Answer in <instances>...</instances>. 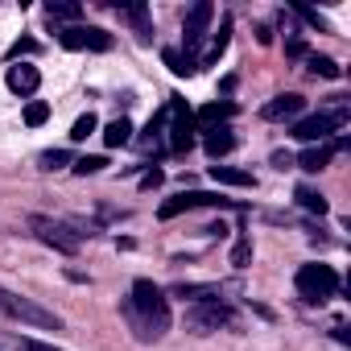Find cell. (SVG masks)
<instances>
[{
    "instance_id": "6da1fadb",
    "label": "cell",
    "mask_w": 351,
    "mask_h": 351,
    "mask_svg": "<svg viewBox=\"0 0 351 351\" xmlns=\"http://www.w3.org/2000/svg\"><path fill=\"white\" fill-rule=\"evenodd\" d=\"M124 314L132 318V326L141 330V339H161L165 330H169V306H165V293L149 281V277H141L136 285H132V302L124 306Z\"/></svg>"
},
{
    "instance_id": "7a4b0ae2",
    "label": "cell",
    "mask_w": 351,
    "mask_h": 351,
    "mask_svg": "<svg viewBox=\"0 0 351 351\" xmlns=\"http://www.w3.org/2000/svg\"><path fill=\"white\" fill-rule=\"evenodd\" d=\"M0 310L9 318H17V322H25V326H38V330H62V318L54 310H46V306H38L29 298H17L9 289H0Z\"/></svg>"
},
{
    "instance_id": "3957f363",
    "label": "cell",
    "mask_w": 351,
    "mask_h": 351,
    "mask_svg": "<svg viewBox=\"0 0 351 351\" xmlns=\"http://www.w3.org/2000/svg\"><path fill=\"white\" fill-rule=\"evenodd\" d=\"M335 289H339V277H335L330 265H302V269H298V293H302L310 306L335 298Z\"/></svg>"
},
{
    "instance_id": "277c9868",
    "label": "cell",
    "mask_w": 351,
    "mask_h": 351,
    "mask_svg": "<svg viewBox=\"0 0 351 351\" xmlns=\"http://www.w3.org/2000/svg\"><path fill=\"white\" fill-rule=\"evenodd\" d=\"M29 228L38 232L42 244H50V248L62 252V256H75V252H79V236H75L71 228H62V223H54V219H46V215H34Z\"/></svg>"
},
{
    "instance_id": "5b68a950",
    "label": "cell",
    "mask_w": 351,
    "mask_h": 351,
    "mask_svg": "<svg viewBox=\"0 0 351 351\" xmlns=\"http://www.w3.org/2000/svg\"><path fill=\"white\" fill-rule=\"evenodd\" d=\"M186 322H191L195 335H211V330H219V326H232L236 314H232V306H223V302H199V306L186 314Z\"/></svg>"
},
{
    "instance_id": "8992f818",
    "label": "cell",
    "mask_w": 351,
    "mask_h": 351,
    "mask_svg": "<svg viewBox=\"0 0 351 351\" xmlns=\"http://www.w3.org/2000/svg\"><path fill=\"white\" fill-rule=\"evenodd\" d=\"M165 112L173 116V124H169V149H173V153H186V149L195 145V116H191V108L173 95Z\"/></svg>"
},
{
    "instance_id": "52a82bcc",
    "label": "cell",
    "mask_w": 351,
    "mask_h": 351,
    "mask_svg": "<svg viewBox=\"0 0 351 351\" xmlns=\"http://www.w3.org/2000/svg\"><path fill=\"white\" fill-rule=\"evenodd\" d=\"M211 17H215V5L211 0H199V5L186 13V29H182V42H186V58L195 62V50L203 46V38H207V25H211Z\"/></svg>"
},
{
    "instance_id": "ba28073f",
    "label": "cell",
    "mask_w": 351,
    "mask_h": 351,
    "mask_svg": "<svg viewBox=\"0 0 351 351\" xmlns=\"http://www.w3.org/2000/svg\"><path fill=\"white\" fill-rule=\"evenodd\" d=\"M58 42L66 46V50H95V54H108L112 50V34L108 29H83V25H71V29H62L58 34Z\"/></svg>"
},
{
    "instance_id": "9c48e42d",
    "label": "cell",
    "mask_w": 351,
    "mask_h": 351,
    "mask_svg": "<svg viewBox=\"0 0 351 351\" xmlns=\"http://www.w3.org/2000/svg\"><path fill=\"white\" fill-rule=\"evenodd\" d=\"M347 124V112L339 108V112H318V116H310V120H302L298 128H293V136L298 141H306V145H314V141H326L335 128H343Z\"/></svg>"
},
{
    "instance_id": "30bf717a",
    "label": "cell",
    "mask_w": 351,
    "mask_h": 351,
    "mask_svg": "<svg viewBox=\"0 0 351 351\" xmlns=\"http://www.w3.org/2000/svg\"><path fill=\"white\" fill-rule=\"evenodd\" d=\"M191 207H236L232 199H223V195H203V191H191V195H178V199H169V203H161V219H173V215H182V211H191Z\"/></svg>"
},
{
    "instance_id": "8fae6325",
    "label": "cell",
    "mask_w": 351,
    "mask_h": 351,
    "mask_svg": "<svg viewBox=\"0 0 351 351\" xmlns=\"http://www.w3.org/2000/svg\"><path fill=\"white\" fill-rule=\"evenodd\" d=\"M302 108H306V99L289 91V95H273V99L261 108V116H265V120H293Z\"/></svg>"
},
{
    "instance_id": "7c38bea8",
    "label": "cell",
    "mask_w": 351,
    "mask_h": 351,
    "mask_svg": "<svg viewBox=\"0 0 351 351\" xmlns=\"http://www.w3.org/2000/svg\"><path fill=\"white\" fill-rule=\"evenodd\" d=\"M9 87L17 91V95H34L38 91V83H42V75H38V66H29V62H17V66H9Z\"/></svg>"
},
{
    "instance_id": "4fadbf2b",
    "label": "cell",
    "mask_w": 351,
    "mask_h": 351,
    "mask_svg": "<svg viewBox=\"0 0 351 351\" xmlns=\"http://www.w3.org/2000/svg\"><path fill=\"white\" fill-rule=\"evenodd\" d=\"M335 149H347V141H330V145H310L302 157H298V165L306 169V173H318V169H326V161H330V153Z\"/></svg>"
},
{
    "instance_id": "5bb4252c",
    "label": "cell",
    "mask_w": 351,
    "mask_h": 351,
    "mask_svg": "<svg viewBox=\"0 0 351 351\" xmlns=\"http://www.w3.org/2000/svg\"><path fill=\"white\" fill-rule=\"evenodd\" d=\"M116 13H120L124 21H132V29H136L141 42L153 38V21H149V9H145V5H116Z\"/></svg>"
},
{
    "instance_id": "9a60e30c",
    "label": "cell",
    "mask_w": 351,
    "mask_h": 351,
    "mask_svg": "<svg viewBox=\"0 0 351 351\" xmlns=\"http://www.w3.org/2000/svg\"><path fill=\"white\" fill-rule=\"evenodd\" d=\"M232 116H236V104H207V108H199L195 124H203L211 132V128H223V120H232Z\"/></svg>"
},
{
    "instance_id": "2e32d148",
    "label": "cell",
    "mask_w": 351,
    "mask_h": 351,
    "mask_svg": "<svg viewBox=\"0 0 351 351\" xmlns=\"http://www.w3.org/2000/svg\"><path fill=\"white\" fill-rule=\"evenodd\" d=\"M211 178L223 182V186H256V178L248 169H236V165H211Z\"/></svg>"
},
{
    "instance_id": "e0dca14e",
    "label": "cell",
    "mask_w": 351,
    "mask_h": 351,
    "mask_svg": "<svg viewBox=\"0 0 351 351\" xmlns=\"http://www.w3.org/2000/svg\"><path fill=\"white\" fill-rule=\"evenodd\" d=\"M128 141H132V124H128L124 116L104 128V145H108V149H120V145H128Z\"/></svg>"
},
{
    "instance_id": "ac0fdd59",
    "label": "cell",
    "mask_w": 351,
    "mask_h": 351,
    "mask_svg": "<svg viewBox=\"0 0 351 351\" xmlns=\"http://www.w3.org/2000/svg\"><path fill=\"white\" fill-rule=\"evenodd\" d=\"M203 145H207V153H211V157H223V153H232L236 136H232V128H211Z\"/></svg>"
},
{
    "instance_id": "d6986e66",
    "label": "cell",
    "mask_w": 351,
    "mask_h": 351,
    "mask_svg": "<svg viewBox=\"0 0 351 351\" xmlns=\"http://www.w3.org/2000/svg\"><path fill=\"white\" fill-rule=\"evenodd\" d=\"M228 42H232V17H223V25H219V34H215V42H211V50H207V58H203L199 66H211V62H219V54L228 50Z\"/></svg>"
},
{
    "instance_id": "ffe728a7",
    "label": "cell",
    "mask_w": 351,
    "mask_h": 351,
    "mask_svg": "<svg viewBox=\"0 0 351 351\" xmlns=\"http://www.w3.org/2000/svg\"><path fill=\"white\" fill-rule=\"evenodd\" d=\"M173 298H195V302H219L215 285H173Z\"/></svg>"
},
{
    "instance_id": "44dd1931",
    "label": "cell",
    "mask_w": 351,
    "mask_h": 351,
    "mask_svg": "<svg viewBox=\"0 0 351 351\" xmlns=\"http://www.w3.org/2000/svg\"><path fill=\"white\" fill-rule=\"evenodd\" d=\"M46 17H58V21H79L83 9L71 5V0H46Z\"/></svg>"
},
{
    "instance_id": "7402d4cb",
    "label": "cell",
    "mask_w": 351,
    "mask_h": 351,
    "mask_svg": "<svg viewBox=\"0 0 351 351\" xmlns=\"http://www.w3.org/2000/svg\"><path fill=\"white\" fill-rule=\"evenodd\" d=\"M306 66H310V75H322V79H339L343 75L339 62L335 58H322V54H306Z\"/></svg>"
},
{
    "instance_id": "603a6c76",
    "label": "cell",
    "mask_w": 351,
    "mask_h": 351,
    "mask_svg": "<svg viewBox=\"0 0 351 351\" xmlns=\"http://www.w3.org/2000/svg\"><path fill=\"white\" fill-rule=\"evenodd\" d=\"M161 58H165V66H169L173 75H195V71H199V62H191V58H186V54H178V50H165Z\"/></svg>"
},
{
    "instance_id": "cb8c5ba5",
    "label": "cell",
    "mask_w": 351,
    "mask_h": 351,
    "mask_svg": "<svg viewBox=\"0 0 351 351\" xmlns=\"http://www.w3.org/2000/svg\"><path fill=\"white\" fill-rule=\"evenodd\" d=\"M298 207H306L314 215H326V199L318 191H310V186H298Z\"/></svg>"
},
{
    "instance_id": "d4e9b609",
    "label": "cell",
    "mask_w": 351,
    "mask_h": 351,
    "mask_svg": "<svg viewBox=\"0 0 351 351\" xmlns=\"http://www.w3.org/2000/svg\"><path fill=\"white\" fill-rule=\"evenodd\" d=\"M46 120H50V104L29 99V104H25V124H29V128H38V124H46Z\"/></svg>"
},
{
    "instance_id": "484cf974",
    "label": "cell",
    "mask_w": 351,
    "mask_h": 351,
    "mask_svg": "<svg viewBox=\"0 0 351 351\" xmlns=\"http://www.w3.org/2000/svg\"><path fill=\"white\" fill-rule=\"evenodd\" d=\"M99 128V120H95V112H83L79 120H75V128H71V141H87L91 132Z\"/></svg>"
},
{
    "instance_id": "4316f807",
    "label": "cell",
    "mask_w": 351,
    "mask_h": 351,
    "mask_svg": "<svg viewBox=\"0 0 351 351\" xmlns=\"http://www.w3.org/2000/svg\"><path fill=\"white\" fill-rule=\"evenodd\" d=\"M248 261H252V240H248V236H240V240L232 244V265H236V269H244Z\"/></svg>"
},
{
    "instance_id": "83f0119b",
    "label": "cell",
    "mask_w": 351,
    "mask_h": 351,
    "mask_svg": "<svg viewBox=\"0 0 351 351\" xmlns=\"http://www.w3.org/2000/svg\"><path fill=\"white\" fill-rule=\"evenodd\" d=\"M104 165H108L104 157H79V161H75V173H99Z\"/></svg>"
},
{
    "instance_id": "f1b7e54d",
    "label": "cell",
    "mask_w": 351,
    "mask_h": 351,
    "mask_svg": "<svg viewBox=\"0 0 351 351\" xmlns=\"http://www.w3.org/2000/svg\"><path fill=\"white\" fill-rule=\"evenodd\" d=\"M34 50H38V42H34V38H21V42H13L9 58H13V62H21V54H34Z\"/></svg>"
},
{
    "instance_id": "f546056e",
    "label": "cell",
    "mask_w": 351,
    "mask_h": 351,
    "mask_svg": "<svg viewBox=\"0 0 351 351\" xmlns=\"http://www.w3.org/2000/svg\"><path fill=\"white\" fill-rule=\"evenodd\" d=\"M71 157L62 153V149H54V153H42V169H62Z\"/></svg>"
},
{
    "instance_id": "4dcf8cb0",
    "label": "cell",
    "mask_w": 351,
    "mask_h": 351,
    "mask_svg": "<svg viewBox=\"0 0 351 351\" xmlns=\"http://www.w3.org/2000/svg\"><path fill=\"white\" fill-rule=\"evenodd\" d=\"M17 347H21V351H62V347H54V343H42V339H17Z\"/></svg>"
},
{
    "instance_id": "1f68e13d",
    "label": "cell",
    "mask_w": 351,
    "mask_h": 351,
    "mask_svg": "<svg viewBox=\"0 0 351 351\" xmlns=\"http://www.w3.org/2000/svg\"><path fill=\"white\" fill-rule=\"evenodd\" d=\"M161 178H165L161 169H149L145 178H141V191H157V186H161Z\"/></svg>"
},
{
    "instance_id": "d6a6232c",
    "label": "cell",
    "mask_w": 351,
    "mask_h": 351,
    "mask_svg": "<svg viewBox=\"0 0 351 351\" xmlns=\"http://www.w3.org/2000/svg\"><path fill=\"white\" fill-rule=\"evenodd\" d=\"M285 54H293V58H306V42H302V38H289V42H285Z\"/></svg>"
},
{
    "instance_id": "836d02e7",
    "label": "cell",
    "mask_w": 351,
    "mask_h": 351,
    "mask_svg": "<svg viewBox=\"0 0 351 351\" xmlns=\"http://www.w3.org/2000/svg\"><path fill=\"white\" fill-rule=\"evenodd\" d=\"M273 165L285 169V165H293V157H289V153H273Z\"/></svg>"
},
{
    "instance_id": "e575fe53",
    "label": "cell",
    "mask_w": 351,
    "mask_h": 351,
    "mask_svg": "<svg viewBox=\"0 0 351 351\" xmlns=\"http://www.w3.org/2000/svg\"><path fill=\"white\" fill-rule=\"evenodd\" d=\"M256 38H261V46H269V42H273V29H269V25H261V29H256Z\"/></svg>"
}]
</instances>
